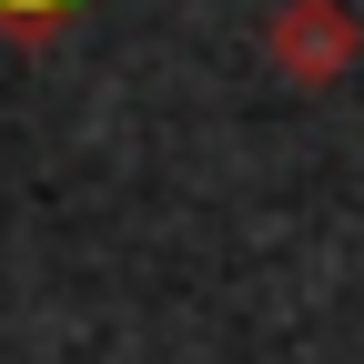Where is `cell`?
Instances as JSON below:
<instances>
[{"label": "cell", "instance_id": "7a4b0ae2", "mask_svg": "<svg viewBox=\"0 0 364 364\" xmlns=\"http://www.w3.org/2000/svg\"><path fill=\"white\" fill-rule=\"evenodd\" d=\"M71 11V0H0V21H11V31H41V21H61Z\"/></svg>", "mask_w": 364, "mask_h": 364}, {"label": "cell", "instance_id": "6da1fadb", "mask_svg": "<svg viewBox=\"0 0 364 364\" xmlns=\"http://www.w3.org/2000/svg\"><path fill=\"white\" fill-rule=\"evenodd\" d=\"M364 51V21H354V0H273L263 11V61L284 71L294 91H334Z\"/></svg>", "mask_w": 364, "mask_h": 364}]
</instances>
